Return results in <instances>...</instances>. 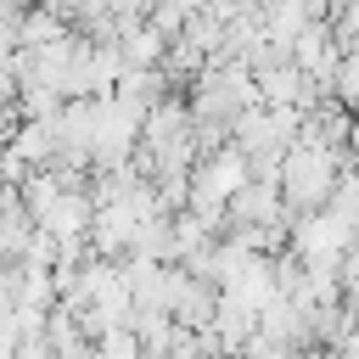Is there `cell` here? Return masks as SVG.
<instances>
[{
    "mask_svg": "<svg viewBox=\"0 0 359 359\" xmlns=\"http://www.w3.org/2000/svg\"><path fill=\"white\" fill-rule=\"evenodd\" d=\"M342 174H348V151H337V146L292 140V146L280 151V196H286L292 213H314V208H325Z\"/></svg>",
    "mask_w": 359,
    "mask_h": 359,
    "instance_id": "1",
    "label": "cell"
},
{
    "mask_svg": "<svg viewBox=\"0 0 359 359\" xmlns=\"http://www.w3.org/2000/svg\"><path fill=\"white\" fill-rule=\"evenodd\" d=\"M230 224H292V208L280 196V180H247L230 202H224Z\"/></svg>",
    "mask_w": 359,
    "mask_h": 359,
    "instance_id": "2",
    "label": "cell"
},
{
    "mask_svg": "<svg viewBox=\"0 0 359 359\" xmlns=\"http://www.w3.org/2000/svg\"><path fill=\"white\" fill-rule=\"evenodd\" d=\"M331 353H337V359H359V331H348V337H342Z\"/></svg>",
    "mask_w": 359,
    "mask_h": 359,
    "instance_id": "3",
    "label": "cell"
}]
</instances>
